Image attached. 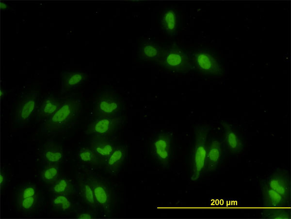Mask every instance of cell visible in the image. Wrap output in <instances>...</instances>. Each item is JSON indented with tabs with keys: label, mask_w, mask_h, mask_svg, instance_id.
Segmentation results:
<instances>
[{
	"label": "cell",
	"mask_w": 291,
	"mask_h": 219,
	"mask_svg": "<svg viewBox=\"0 0 291 219\" xmlns=\"http://www.w3.org/2000/svg\"><path fill=\"white\" fill-rule=\"evenodd\" d=\"M82 110V102L79 97L72 95L63 98L58 110L42 122L41 132L45 135L52 136L67 131L78 120Z\"/></svg>",
	"instance_id": "1"
},
{
	"label": "cell",
	"mask_w": 291,
	"mask_h": 219,
	"mask_svg": "<svg viewBox=\"0 0 291 219\" xmlns=\"http://www.w3.org/2000/svg\"><path fill=\"white\" fill-rule=\"evenodd\" d=\"M82 172L91 185L99 212L104 217H112L116 205V196L110 183L92 170L85 168Z\"/></svg>",
	"instance_id": "2"
},
{
	"label": "cell",
	"mask_w": 291,
	"mask_h": 219,
	"mask_svg": "<svg viewBox=\"0 0 291 219\" xmlns=\"http://www.w3.org/2000/svg\"><path fill=\"white\" fill-rule=\"evenodd\" d=\"M157 64L175 73L186 74L193 69L189 54L175 42L163 47L162 56Z\"/></svg>",
	"instance_id": "3"
},
{
	"label": "cell",
	"mask_w": 291,
	"mask_h": 219,
	"mask_svg": "<svg viewBox=\"0 0 291 219\" xmlns=\"http://www.w3.org/2000/svg\"><path fill=\"white\" fill-rule=\"evenodd\" d=\"M210 126L207 124L197 125L194 129L195 140L192 155L191 179L197 180L204 172L208 148Z\"/></svg>",
	"instance_id": "4"
},
{
	"label": "cell",
	"mask_w": 291,
	"mask_h": 219,
	"mask_svg": "<svg viewBox=\"0 0 291 219\" xmlns=\"http://www.w3.org/2000/svg\"><path fill=\"white\" fill-rule=\"evenodd\" d=\"M193 69L204 75L222 76L224 69L219 58L207 48H196L189 53Z\"/></svg>",
	"instance_id": "5"
},
{
	"label": "cell",
	"mask_w": 291,
	"mask_h": 219,
	"mask_svg": "<svg viewBox=\"0 0 291 219\" xmlns=\"http://www.w3.org/2000/svg\"><path fill=\"white\" fill-rule=\"evenodd\" d=\"M125 110L124 102L118 93L112 89L102 91L97 95L94 108V118L119 116Z\"/></svg>",
	"instance_id": "6"
},
{
	"label": "cell",
	"mask_w": 291,
	"mask_h": 219,
	"mask_svg": "<svg viewBox=\"0 0 291 219\" xmlns=\"http://www.w3.org/2000/svg\"><path fill=\"white\" fill-rule=\"evenodd\" d=\"M150 153L155 161L163 169L169 168L173 155V135L162 130L154 136L150 143Z\"/></svg>",
	"instance_id": "7"
},
{
	"label": "cell",
	"mask_w": 291,
	"mask_h": 219,
	"mask_svg": "<svg viewBox=\"0 0 291 219\" xmlns=\"http://www.w3.org/2000/svg\"><path fill=\"white\" fill-rule=\"evenodd\" d=\"M39 92L31 90L24 93L17 101L13 122L18 127L27 124L35 114L38 106Z\"/></svg>",
	"instance_id": "8"
},
{
	"label": "cell",
	"mask_w": 291,
	"mask_h": 219,
	"mask_svg": "<svg viewBox=\"0 0 291 219\" xmlns=\"http://www.w3.org/2000/svg\"><path fill=\"white\" fill-rule=\"evenodd\" d=\"M124 121L122 115L96 117L89 124L85 133L91 136L113 137L122 126Z\"/></svg>",
	"instance_id": "9"
},
{
	"label": "cell",
	"mask_w": 291,
	"mask_h": 219,
	"mask_svg": "<svg viewBox=\"0 0 291 219\" xmlns=\"http://www.w3.org/2000/svg\"><path fill=\"white\" fill-rule=\"evenodd\" d=\"M62 145L57 141L49 139L43 144L40 156L43 164H60L64 158Z\"/></svg>",
	"instance_id": "10"
},
{
	"label": "cell",
	"mask_w": 291,
	"mask_h": 219,
	"mask_svg": "<svg viewBox=\"0 0 291 219\" xmlns=\"http://www.w3.org/2000/svg\"><path fill=\"white\" fill-rule=\"evenodd\" d=\"M180 25V16L174 7H170L162 12L160 18V26L166 35L170 37L177 35Z\"/></svg>",
	"instance_id": "11"
},
{
	"label": "cell",
	"mask_w": 291,
	"mask_h": 219,
	"mask_svg": "<svg viewBox=\"0 0 291 219\" xmlns=\"http://www.w3.org/2000/svg\"><path fill=\"white\" fill-rule=\"evenodd\" d=\"M113 137L92 135L88 146L105 161L118 145Z\"/></svg>",
	"instance_id": "12"
},
{
	"label": "cell",
	"mask_w": 291,
	"mask_h": 219,
	"mask_svg": "<svg viewBox=\"0 0 291 219\" xmlns=\"http://www.w3.org/2000/svg\"><path fill=\"white\" fill-rule=\"evenodd\" d=\"M267 184L284 198L290 201L291 182L287 170H277L271 175Z\"/></svg>",
	"instance_id": "13"
},
{
	"label": "cell",
	"mask_w": 291,
	"mask_h": 219,
	"mask_svg": "<svg viewBox=\"0 0 291 219\" xmlns=\"http://www.w3.org/2000/svg\"><path fill=\"white\" fill-rule=\"evenodd\" d=\"M163 47L150 39L143 40L138 46L137 55L143 61L154 62L157 63L161 59Z\"/></svg>",
	"instance_id": "14"
},
{
	"label": "cell",
	"mask_w": 291,
	"mask_h": 219,
	"mask_svg": "<svg viewBox=\"0 0 291 219\" xmlns=\"http://www.w3.org/2000/svg\"><path fill=\"white\" fill-rule=\"evenodd\" d=\"M87 74L79 71H63L61 73V94H63L83 85L87 81Z\"/></svg>",
	"instance_id": "15"
},
{
	"label": "cell",
	"mask_w": 291,
	"mask_h": 219,
	"mask_svg": "<svg viewBox=\"0 0 291 219\" xmlns=\"http://www.w3.org/2000/svg\"><path fill=\"white\" fill-rule=\"evenodd\" d=\"M127 154V145L118 144L106 160L103 167L105 171L111 175H116L124 164Z\"/></svg>",
	"instance_id": "16"
},
{
	"label": "cell",
	"mask_w": 291,
	"mask_h": 219,
	"mask_svg": "<svg viewBox=\"0 0 291 219\" xmlns=\"http://www.w3.org/2000/svg\"><path fill=\"white\" fill-rule=\"evenodd\" d=\"M77 192L85 205L99 211L92 188L83 172L77 173Z\"/></svg>",
	"instance_id": "17"
},
{
	"label": "cell",
	"mask_w": 291,
	"mask_h": 219,
	"mask_svg": "<svg viewBox=\"0 0 291 219\" xmlns=\"http://www.w3.org/2000/svg\"><path fill=\"white\" fill-rule=\"evenodd\" d=\"M224 130L225 143L227 150L233 154L240 153L243 149L242 139L229 124L222 122Z\"/></svg>",
	"instance_id": "18"
},
{
	"label": "cell",
	"mask_w": 291,
	"mask_h": 219,
	"mask_svg": "<svg viewBox=\"0 0 291 219\" xmlns=\"http://www.w3.org/2000/svg\"><path fill=\"white\" fill-rule=\"evenodd\" d=\"M63 98H59L53 95H49L45 98L38 106L35 117L37 122L44 121L52 115L59 108Z\"/></svg>",
	"instance_id": "19"
},
{
	"label": "cell",
	"mask_w": 291,
	"mask_h": 219,
	"mask_svg": "<svg viewBox=\"0 0 291 219\" xmlns=\"http://www.w3.org/2000/svg\"><path fill=\"white\" fill-rule=\"evenodd\" d=\"M51 194L50 206L53 211L64 215H68L74 212L76 203L71 198V196Z\"/></svg>",
	"instance_id": "20"
},
{
	"label": "cell",
	"mask_w": 291,
	"mask_h": 219,
	"mask_svg": "<svg viewBox=\"0 0 291 219\" xmlns=\"http://www.w3.org/2000/svg\"><path fill=\"white\" fill-rule=\"evenodd\" d=\"M222 154L221 143L217 140H212L208 146L204 172L214 171Z\"/></svg>",
	"instance_id": "21"
},
{
	"label": "cell",
	"mask_w": 291,
	"mask_h": 219,
	"mask_svg": "<svg viewBox=\"0 0 291 219\" xmlns=\"http://www.w3.org/2000/svg\"><path fill=\"white\" fill-rule=\"evenodd\" d=\"M261 192L264 207H285L289 206L290 201L287 200L271 188L267 183L262 186Z\"/></svg>",
	"instance_id": "22"
},
{
	"label": "cell",
	"mask_w": 291,
	"mask_h": 219,
	"mask_svg": "<svg viewBox=\"0 0 291 219\" xmlns=\"http://www.w3.org/2000/svg\"><path fill=\"white\" fill-rule=\"evenodd\" d=\"M43 197L41 192L37 194L22 200L15 201L16 210L25 215H31L37 212L41 207Z\"/></svg>",
	"instance_id": "23"
},
{
	"label": "cell",
	"mask_w": 291,
	"mask_h": 219,
	"mask_svg": "<svg viewBox=\"0 0 291 219\" xmlns=\"http://www.w3.org/2000/svg\"><path fill=\"white\" fill-rule=\"evenodd\" d=\"M48 187V191L51 194L72 197L77 193V189L71 180L63 176H61L56 181Z\"/></svg>",
	"instance_id": "24"
},
{
	"label": "cell",
	"mask_w": 291,
	"mask_h": 219,
	"mask_svg": "<svg viewBox=\"0 0 291 219\" xmlns=\"http://www.w3.org/2000/svg\"><path fill=\"white\" fill-rule=\"evenodd\" d=\"M78 157L82 163L95 168L103 167L105 162L89 146L81 147Z\"/></svg>",
	"instance_id": "25"
},
{
	"label": "cell",
	"mask_w": 291,
	"mask_h": 219,
	"mask_svg": "<svg viewBox=\"0 0 291 219\" xmlns=\"http://www.w3.org/2000/svg\"><path fill=\"white\" fill-rule=\"evenodd\" d=\"M39 175L43 183L50 186L61 176L60 164H43Z\"/></svg>",
	"instance_id": "26"
},
{
	"label": "cell",
	"mask_w": 291,
	"mask_h": 219,
	"mask_svg": "<svg viewBox=\"0 0 291 219\" xmlns=\"http://www.w3.org/2000/svg\"><path fill=\"white\" fill-rule=\"evenodd\" d=\"M40 191L37 187L30 182H26L19 185L15 192L14 201L33 196Z\"/></svg>",
	"instance_id": "27"
},
{
	"label": "cell",
	"mask_w": 291,
	"mask_h": 219,
	"mask_svg": "<svg viewBox=\"0 0 291 219\" xmlns=\"http://www.w3.org/2000/svg\"><path fill=\"white\" fill-rule=\"evenodd\" d=\"M262 217L270 219H290L291 208L285 207H266L263 209Z\"/></svg>",
	"instance_id": "28"
},
{
	"label": "cell",
	"mask_w": 291,
	"mask_h": 219,
	"mask_svg": "<svg viewBox=\"0 0 291 219\" xmlns=\"http://www.w3.org/2000/svg\"><path fill=\"white\" fill-rule=\"evenodd\" d=\"M74 213L76 219H90L97 218L99 211L86 205L83 206L80 203H76Z\"/></svg>",
	"instance_id": "29"
},
{
	"label": "cell",
	"mask_w": 291,
	"mask_h": 219,
	"mask_svg": "<svg viewBox=\"0 0 291 219\" xmlns=\"http://www.w3.org/2000/svg\"><path fill=\"white\" fill-rule=\"evenodd\" d=\"M7 172L4 167H2L0 172V186L1 191L3 190L8 183Z\"/></svg>",
	"instance_id": "30"
},
{
	"label": "cell",
	"mask_w": 291,
	"mask_h": 219,
	"mask_svg": "<svg viewBox=\"0 0 291 219\" xmlns=\"http://www.w3.org/2000/svg\"><path fill=\"white\" fill-rule=\"evenodd\" d=\"M0 7L1 10H6L8 8V5L5 2L3 1H0Z\"/></svg>",
	"instance_id": "31"
},
{
	"label": "cell",
	"mask_w": 291,
	"mask_h": 219,
	"mask_svg": "<svg viewBox=\"0 0 291 219\" xmlns=\"http://www.w3.org/2000/svg\"><path fill=\"white\" fill-rule=\"evenodd\" d=\"M4 95V90H3V89L2 88H1L0 90V98H2L3 97Z\"/></svg>",
	"instance_id": "32"
}]
</instances>
